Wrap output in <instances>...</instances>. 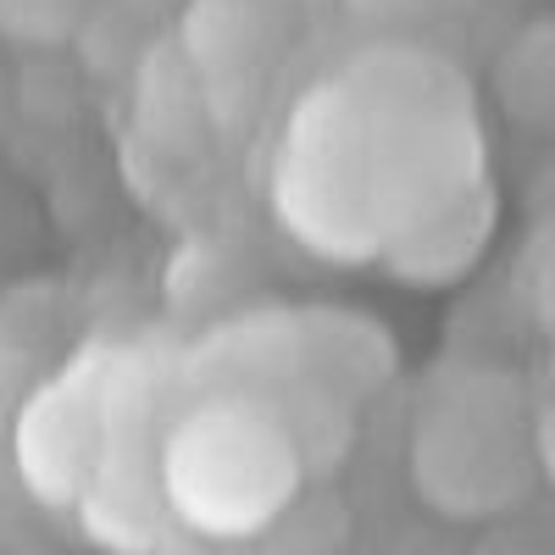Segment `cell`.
Wrapping results in <instances>:
<instances>
[{"mask_svg": "<svg viewBox=\"0 0 555 555\" xmlns=\"http://www.w3.org/2000/svg\"><path fill=\"white\" fill-rule=\"evenodd\" d=\"M78 17V0H0V23L23 39H56Z\"/></svg>", "mask_w": 555, "mask_h": 555, "instance_id": "1", "label": "cell"}, {"mask_svg": "<svg viewBox=\"0 0 555 555\" xmlns=\"http://www.w3.org/2000/svg\"><path fill=\"white\" fill-rule=\"evenodd\" d=\"M533 461L544 467V478L555 483V400L533 416Z\"/></svg>", "mask_w": 555, "mask_h": 555, "instance_id": "2", "label": "cell"}, {"mask_svg": "<svg viewBox=\"0 0 555 555\" xmlns=\"http://www.w3.org/2000/svg\"><path fill=\"white\" fill-rule=\"evenodd\" d=\"M361 12H378V17H423V12H439L450 0H350Z\"/></svg>", "mask_w": 555, "mask_h": 555, "instance_id": "3", "label": "cell"}]
</instances>
